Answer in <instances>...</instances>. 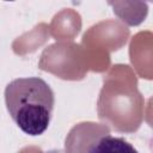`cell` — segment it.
I'll return each instance as SVG.
<instances>
[{"label": "cell", "instance_id": "cell-1", "mask_svg": "<svg viewBox=\"0 0 153 153\" xmlns=\"http://www.w3.org/2000/svg\"><path fill=\"white\" fill-rule=\"evenodd\" d=\"M5 105L18 128L30 135H42L49 127L55 94L49 84L38 76L17 78L5 87Z\"/></svg>", "mask_w": 153, "mask_h": 153}, {"label": "cell", "instance_id": "cell-2", "mask_svg": "<svg viewBox=\"0 0 153 153\" xmlns=\"http://www.w3.org/2000/svg\"><path fill=\"white\" fill-rule=\"evenodd\" d=\"M86 153H139V151L123 137L105 135L97 140Z\"/></svg>", "mask_w": 153, "mask_h": 153}]
</instances>
